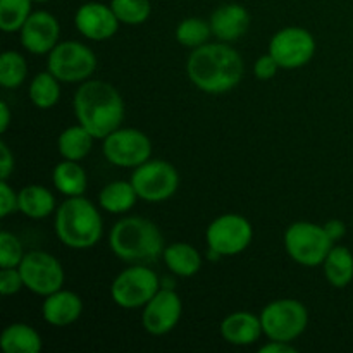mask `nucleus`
Returning <instances> with one entry per match:
<instances>
[{
  "label": "nucleus",
  "instance_id": "nucleus-13",
  "mask_svg": "<svg viewBox=\"0 0 353 353\" xmlns=\"http://www.w3.org/2000/svg\"><path fill=\"white\" fill-rule=\"evenodd\" d=\"M23 276L24 288L38 296H48L64 285V268L52 254L43 250L26 252L17 265Z\"/></svg>",
  "mask_w": 353,
  "mask_h": 353
},
{
  "label": "nucleus",
  "instance_id": "nucleus-16",
  "mask_svg": "<svg viewBox=\"0 0 353 353\" xmlns=\"http://www.w3.org/2000/svg\"><path fill=\"white\" fill-rule=\"evenodd\" d=\"M119 19L110 3L86 2L74 14V26L81 37L92 41L110 40L119 30Z\"/></svg>",
  "mask_w": 353,
  "mask_h": 353
},
{
  "label": "nucleus",
  "instance_id": "nucleus-11",
  "mask_svg": "<svg viewBox=\"0 0 353 353\" xmlns=\"http://www.w3.org/2000/svg\"><path fill=\"white\" fill-rule=\"evenodd\" d=\"M254 240V226L241 214H223L207 226V248L223 257L243 254Z\"/></svg>",
  "mask_w": 353,
  "mask_h": 353
},
{
  "label": "nucleus",
  "instance_id": "nucleus-7",
  "mask_svg": "<svg viewBox=\"0 0 353 353\" xmlns=\"http://www.w3.org/2000/svg\"><path fill=\"white\" fill-rule=\"evenodd\" d=\"M262 331L268 340L293 343L309 326V310L296 299H278L262 309Z\"/></svg>",
  "mask_w": 353,
  "mask_h": 353
},
{
  "label": "nucleus",
  "instance_id": "nucleus-5",
  "mask_svg": "<svg viewBox=\"0 0 353 353\" xmlns=\"http://www.w3.org/2000/svg\"><path fill=\"white\" fill-rule=\"evenodd\" d=\"M283 245L293 262L303 268H317L323 265L324 259L336 243L327 236L323 224L296 221L286 228Z\"/></svg>",
  "mask_w": 353,
  "mask_h": 353
},
{
  "label": "nucleus",
  "instance_id": "nucleus-12",
  "mask_svg": "<svg viewBox=\"0 0 353 353\" xmlns=\"http://www.w3.org/2000/svg\"><path fill=\"white\" fill-rule=\"evenodd\" d=\"M317 50L314 34L302 26H286L269 40L268 52L281 69H300L309 64Z\"/></svg>",
  "mask_w": 353,
  "mask_h": 353
},
{
  "label": "nucleus",
  "instance_id": "nucleus-37",
  "mask_svg": "<svg viewBox=\"0 0 353 353\" xmlns=\"http://www.w3.org/2000/svg\"><path fill=\"white\" fill-rule=\"evenodd\" d=\"M323 226L324 230H326L327 236H330L334 243L343 240L345 234H347V224H345L341 219H330L327 223H324Z\"/></svg>",
  "mask_w": 353,
  "mask_h": 353
},
{
  "label": "nucleus",
  "instance_id": "nucleus-3",
  "mask_svg": "<svg viewBox=\"0 0 353 353\" xmlns=\"http://www.w3.org/2000/svg\"><path fill=\"white\" fill-rule=\"evenodd\" d=\"M109 247L126 264H152L164 254V236L154 221L126 216L117 221L109 234Z\"/></svg>",
  "mask_w": 353,
  "mask_h": 353
},
{
  "label": "nucleus",
  "instance_id": "nucleus-2",
  "mask_svg": "<svg viewBox=\"0 0 353 353\" xmlns=\"http://www.w3.org/2000/svg\"><path fill=\"white\" fill-rule=\"evenodd\" d=\"M74 116L97 140L121 128L124 119V99L119 90L103 79H86L79 83L72 99Z\"/></svg>",
  "mask_w": 353,
  "mask_h": 353
},
{
  "label": "nucleus",
  "instance_id": "nucleus-18",
  "mask_svg": "<svg viewBox=\"0 0 353 353\" xmlns=\"http://www.w3.org/2000/svg\"><path fill=\"white\" fill-rule=\"evenodd\" d=\"M83 316V300L71 290H57L52 295L43 296L41 317L54 327H68Z\"/></svg>",
  "mask_w": 353,
  "mask_h": 353
},
{
  "label": "nucleus",
  "instance_id": "nucleus-15",
  "mask_svg": "<svg viewBox=\"0 0 353 353\" xmlns=\"http://www.w3.org/2000/svg\"><path fill=\"white\" fill-rule=\"evenodd\" d=\"M17 33L24 50L33 55H48L61 41V23L47 10H33Z\"/></svg>",
  "mask_w": 353,
  "mask_h": 353
},
{
  "label": "nucleus",
  "instance_id": "nucleus-40",
  "mask_svg": "<svg viewBox=\"0 0 353 353\" xmlns=\"http://www.w3.org/2000/svg\"><path fill=\"white\" fill-rule=\"evenodd\" d=\"M34 3H45V2H50V0H33Z\"/></svg>",
  "mask_w": 353,
  "mask_h": 353
},
{
  "label": "nucleus",
  "instance_id": "nucleus-39",
  "mask_svg": "<svg viewBox=\"0 0 353 353\" xmlns=\"http://www.w3.org/2000/svg\"><path fill=\"white\" fill-rule=\"evenodd\" d=\"M10 109L6 100L0 102V133H6L10 126Z\"/></svg>",
  "mask_w": 353,
  "mask_h": 353
},
{
  "label": "nucleus",
  "instance_id": "nucleus-24",
  "mask_svg": "<svg viewBox=\"0 0 353 353\" xmlns=\"http://www.w3.org/2000/svg\"><path fill=\"white\" fill-rule=\"evenodd\" d=\"M138 193L131 181L107 183L99 193V207L109 214H128L138 202Z\"/></svg>",
  "mask_w": 353,
  "mask_h": 353
},
{
  "label": "nucleus",
  "instance_id": "nucleus-21",
  "mask_svg": "<svg viewBox=\"0 0 353 353\" xmlns=\"http://www.w3.org/2000/svg\"><path fill=\"white\" fill-rule=\"evenodd\" d=\"M19 203H17V212L26 216L28 219L40 221L52 216L57 210L54 193L41 185H28L19 190Z\"/></svg>",
  "mask_w": 353,
  "mask_h": 353
},
{
  "label": "nucleus",
  "instance_id": "nucleus-26",
  "mask_svg": "<svg viewBox=\"0 0 353 353\" xmlns=\"http://www.w3.org/2000/svg\"><path fill=\"white\" fill-rule=\"evenodd\" d=\"M95 140L97 138L85 126L78 123L61 131L57 138V150L62 159L79 162L92 152Z\"/></svg>",
  "mask_w": 353,
  "mask_h": 353
},
{
  "label": "nucleus",
  "instance_id": "nucleus-29",
  "mask_svg": "<svg viewBox=\"0 0 353 353\" xmlns=\"http://www.w3.org/2000/svg\"><path fill=\"white\" fill-rule=\"evenodd\" d=\"M28 78V62L23 54L6 50L0 55V85L3 88H19Z\"/></svg>",
  "mask_w": 353,
  "mask_h": 353
},
{
  "label": "nucleus",
  "instance_id": "nucleus-19",
  "mask_svg": "<svg viewBox=\"0 0 353 353\" xmlns=\"http://www.w3.org/2000/svg\"><path fill=\"white\" fill-rule=\"evenodd\" d=\"M221 336L226 343L233 347H248L261 340L264 334L262 331L261 316L247 312V310H238L226 316L221 323Z\"/></svg>",
  "mask_w": 353,
  "mask_h": 353
},
{
  "label": "nucleus",
  "instance_id": "nucleus-1",
  "mask_svg": "<svg viewBox=\"0 0 353 353\" xmlns=\"http://www.w3.org/2000/svg\"><path fill=\"white\" fill-rule=\"evenodd\" d=\"M245 62L231 43L209 41L190 52L186 76L195 88L209 95H223L236 88L243 79Z\"/></svg>",
  "mask_w": 353,
  "mask_h": 353
},
{
  "label": "nucleus",
  "instance_id": "nucleus-38",
  "mask_svg": "<svg viewBox=\"0 0 353 353\" xmlns=\"http://www.w3.org/2000/svg\"><path fill=\"white\" fill-rule=\"evenodd\" d=\"M296 347H293L288 341L269 340L268 343L259 348V353H296Z\"/></svg>",
  "mask_w": 353,
  "mask_h": 353
},
{
  "label": "nucleus",
  "instance_id": "nucleus-10",
  "mask_svg": "<svg viewBox=\"0 0 353 353\" xmlns=\"http://www.w3.org/2000/svg\"><path fill=\"white\" fill-rule=\"evenodd\" d=\"M102 154L109 164L137 169L152 159V140L137 128H117L102 140Z\"/></svg>",
  "mask_w": 353,
  "mask_h": 353
},
{
  "label": "nucleus",
  "instance_id": "nucleus-8",
  "mask_svg": "<svg viewBox=\"0 0 353 353\" xmlns=\"http://www.w3.org/2000/svg\"><path fill=\"white\" fill-rule=\"evenodd\" d=\"M47 69L61 83H83L95 74L97 55L83 41H59L47 55Z\"/></svg>",
  "mask_w": 353,
  "mask_h": 353
},
{
  "label": "nucleus",
  "instance_id": "nucleus-32",
  "mask_svg": "<svg viewBox=\"0 0 353 353\" xmlns=\"http://www.w3.org/2000/svg\"><path fill=\"white\" fill-rule=\"evenodd\" d=\"M24 254L23 243L16 234L10 231L0 233V268H17Z\"/></svg>",
  "mask_w": 353,
  "mask_h": 353
},
{
  "label": "nucleus",
  "instance_id": "nucleus-27",
  "mask_svg": "<svg viewBox=\"0 0 353 353\" xmlns=\"http://www.w3.org/2000/svg\"><path fill=\"white\" fill-rule=\"evenodd\" d=\"M61 81L50 71H41L30 81L28 97L37 109H54L61 100Z\"/></svg>",
  "mask_w": 353,
  "mask_h": 353
},
{
  "label": "nucleus",
  "instance_id": "nucleus-28",
  "mask_svg": "<svg viewBox=\"0 0 353 353\" xmlns=\"http://www.w3.org/2000/svg\"><path fill=\"white\" fill-rule=\"evenodd\" d=\"M210 37H212V28L209 21L203 17H186L176 26L174 31L176 41L190 50L209 43Z\"/></svg>",
  "mask_w": 353,
  "mask_h": 353
},
{
  "label": "nucleus",
  "instance_id": "nucleus-33",
  "mask_svg": "<svg viewBox=\"0 0 353 353\" xmlns=\"http://www.w3.org/2000/svg\"><path fill=\"white\" fill-rule=\"evenodd\" d=\"M23 288L24 281L19 268H2V271H0V293L3 296H10L19 293Z\"/></svg>",
  "mask_w": 353,
  "mask_h": 353
},
{
  "label": "nucleus",
  "instance_id": "nucleus-20",
  "mask_svg": "<svg viewBox=\"0 0 353 353\" xmlns=\"http://www.w3.org/2000/svg\"><path fill=\"white\" fill-rule=\"evenodd\" d=\"M165 268L178 278H193L202 269L203 259L193 245L186 241H174L165 245L162 254Z\"/></svg>",
  "mask_w": 353,
  "mask_h": 353
},
{
  "label": "nucleus",
  "instance_id": "nucleus-23",
  "mask_svg": "<svg viewBox=\"0 0 353 353\" xmlns=\"http://www.w3.org/2000/svg\"><path fill=\"white\" fill-rule=\"evenodd\" d=\"M52 183L55 190L68 199V196L85 195L88 178H86L85 168L78 161L64 159L52 171Z\"/></svg>",
  "mask_w": 353,
  "mask_h": 353
},
{
  "label": "nucleus",
  "instance_id": "nucleus-34",
  "mask_svg": "<svg viewBox=\"0 0 353 353\" xmlns=\"http://www.w3.org/2000/svg\"><path fill=\"white\" fill-rule=\"evenodd\" d=\"M19 193L9 185L7 179H0V216L7 217L12 212H17Z\"/></svg>",
  "mask_w": 353,
  "mask_h": 353
},
{
  "label": "nucleus",
  "instance_id": "nucleus-4",
  "mask_svg": "<svg viewBox=\"0 0 353 353\" xmlns=\"http://www.w3.org/2000/svg\"><path fill=\"white\" fill-rule=\"evenodd\" d=\"M54 230L64 247L88 250L102 240L103 219L92 200L68 196L55 210Z\"/></svg>",
  "mask_w": 353,
  "mask_h": 353
},
{
  "label": "nucleus",
  "instance_id": "nucleus-31",
  "mask_svg": "<svg viewBox=\"0 0 353 353\" xmlns=\"http://www.w3.org/2000/svg\"><path fill=\"white\" fill-rule=\"evenodd\" d=\"M114 14L121 24L140 26L152 16L150 0H110Z\"/></svg>",
  "mask_w": 353,
  "mask_h": 353
},
{
  "label": "nucleus",
  "instance_id": "nucleus-22",
  "mask_svg": "<svg viewBox=\"0 0 353 353\" xmlns=\"http://www.w3.org/2000/svg\"><path fill=\"white\" fill-rule=\"evenodd\" d=\"M0 348L6 353H38L43 348V341L30 324L12 323L0 334Z\"/></svg>",
  "mask_w": 353,
  "mask_h": 353
},
{
  "label": "nucleus",
  "instance_id": "nucleus-30",
  "mask_svg": "<svg viewBox=\"0 0 353 353\" xmlns=\"http://www.w3.org/2000/svg\"><path fill=\"white\" fill-rule=\"evenodd\" d=\"M33 0H0V30L16 33L33 12Z\"/></svg>",
  "mask_w": 353,
  "mask_h": 353
},
{
  "label": "nucleus",
  "instance_id": "nucleus-36",
  "mask_svg": "<svg viewBox=\"0 0 353 353\" xmlns=\"http://www.w3.org/2000/svg\"><path fill=\"white\" fill-rule=\"evenodd\" d=\"M14 165H16L14 154L10 152L9 145L6 141H2L0 143V179H7L9 181L10 174L14 172Z\"/></svg>",
  "mask_w": 353,
  "mask_h": 353
},
{
  "label": "nucleus",
  "instance_id": "nucleus-14",
  "mask_svg": "<svg viewBox=\"0 0 353 353\" xmlns=\"http://www.w3.org/2000/svg\"><path fill=\"white\" fill-rule=\"evenodd\" d=\"M183 316V302L174 288L162 286L154 299L143 307L141 324L152 336H164L179 324Z\"/></svg>",
  "mask_w": 353,
  "mask_h": 353
},
{
  "label": "nucleus",
  "instance_id": "nucleus-35",
  "mask_svg": "<svg viewBox=\"0 0 353 353\" xmlns=\"http://www.w3.org/2000/svg\"><path fill=\"white\" fill-rule=\"evenodd\" d=\"M279 64L276 62V59L271 54H264L254 62V76L259 81H269L276 76V72L279 71Z\"/></svg>",
  "mask_w": 353,
  "mask_h": 353
},
{
  "label": "nucleus",
  "instance_id": "nucleus-17",
  "mask_svg": "<svg viewBox=\"0 0 353 353\" xmlns=\"http://www.w3.org/2000/svg\"><path fill=\"white\" fill-rule=\"evenodd\" d=\"M250 12L245 6L236 2L223 3L210 14L212 37L224 43L238 41L250 28Z\"/></svg>",
  "mask_w": 353,
  "mask_h": 353
},
{
  "label": "nucleus",
  "instance_id": "nucleus-25",
  "mask_svg": "<svg viewBox=\"0 0 353 353\" xmlns=\"http://www.w3.org/2000/svg\"><path fill=\"white\" fill-rule=\"evenodd\" d=\"M326 281L333 288H347L353 281V254L343 245H334L323 262Z\"/></svg>",
  "mask_w": 353,
  "mask_h": 353
},
{
  "label": "nucleus",
  "instance_id": "nucleus-9",
  "mask_svg": "<svg viewBox=\"0 0 353 353\" xmlns=\"http://www.w3.org/2000/svg\"><path fill=\"white\" fill-rule=\"evenodd\" d=\"M131 183L138 199L148 203H161L176 195L179 188V172L171 162L162 159H150L133 169Z\"/></svg>",
  "mask_w": 353,
  "mask_h": 353
},
{
  "label": "nucleus",
  "instance_id": "nucleus-6",
  "mask_svg": "<svg viewBox=\"0 0 353 353\" xmlns=\"http://www.w3.org/2000/svg\"><path fill=\"white\" fill-rule=\"evenodd\" d=\"M161 288V278L148 264H130L114 278L110 299L121 309H143Z\"/></svg>",
  "mask_w": 353,
  "mask_h": 353
}]
</instances>
